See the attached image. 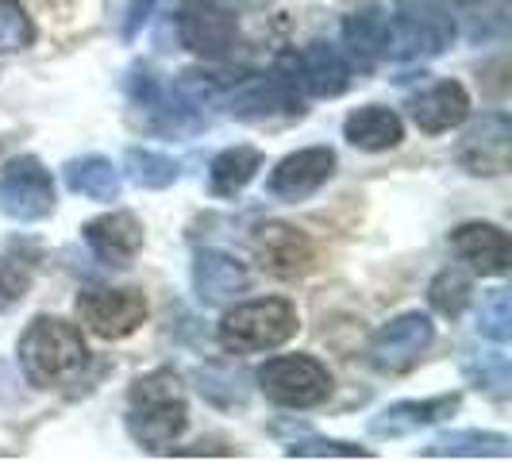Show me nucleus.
<instances>
[{"label":"nucleus","mask_w":512,"mask_h":462,"mask_svg":"<svg viewBox=\"0 0 512 462\" xmlns=\"http://www.w3.org/2000/svg\"><path fill=\"white\" fill-rule=\"evenodd\" d=\"M470 297H474V282L462 270H443L428 285V305L436 308L439 316H447V320H459L466 305H470Z\"/></svg>","instance_id":"obj_26"},{"label":"nucleus","mask_w":512,"mask_h":462,"mask_svg":"<svg viewBox=\"0 0 512 462\" xmlns=\"http://www.w3.org/2000/svg\"><path fill=\"white\" fill-rule=\"evenodd\" d=\"M35 39V27L31 16L20 0H0V54H16L27 51Z\"/></svg>","instance_id":"obj_27"},{"label":"nucleus","mask_w":512,"mask_h":462,"mask_svg":"<svg viewBox=\"0 0 512 462\" xmlns=\"http://www.w3.org/2000/svg\"><path fill=\"white\" fill-rule=\"evenodd\" d=\"M220 389H228V397L235 401V405H243V401H247L243 385H239V378H235L231 370H220V366H205V370H201V397L216 401V393H220Z\"/></svg>","instance_id":"obj_32"},{"label":"nucleus","mask_w":512,"mask_h":462,"mask_svg":"<svg viewBox=\"0 0 512 462\" xmlns=\"http://www.w3.org/2000/svg\"><path fill=\"white\" fill-rule=\"evenodd\" d=\"M58 208L51 170L35 154H16L0 170V216L16 224H39Z\"/></svg>","instance_id":"obj_7"},{"label":"nucleus","mask_w":512,"mask_h":462,"mask_svg":"<svg viewBox=\"0 0 512 462\" xmlns=\"http://www.w3.org/2000/svg\"><path fill=\"white\" fill-rule=\"evenodd\" d=\"M247 285H251V274L235 255L216 251V247L197 251V258H193V293H197L201 305H228L239 293H247Z\"/></svg>","instance_id":"obj_17"},{"label":"nucleus","mask_w":512,"mask_h":462,"mask_svg":"<svg viewBox=\"0 0 512 462\" xmlns=\"http://www.w3.org/2000/svg\"><path fill=\"white\" fill-rule=\"evenodd\" d=\"M462 370H466V378L478 385V389H486V393H497V397H505L509 393V359L501 355V351H493V355H474V359L462 362Z\"/></svg>","instance_id":"obj_28"},{"label":"nucleus","mask_w":512,"mask_h":462,"mask_svg":"<svg viewBox=\"0 0 512 462\" xmlns=\"http://www.w3.org/2000/svg\"><path fill=\"white\" fill-rule=\"evenodd\" d=\"M343 139L359 151H393L401 139H405V124L393 108H382V104H366V108H355L347 120H343Z\"/></svg>","instance_id":"obj_21"},{"label":"nucleus","mask_w":512,"mask_h":462,"mask_svg":"<svg viewBox=\"0 0 512 462\" xmlns=\"http://www.w3.org/2000/svg\"><path fill=\"white\" fill-rule=\"evenodd\" d=\"M459 405H462V393H439V397H424V401H393V405H385L370 420V436L374 439L412 436L420 428H432L439 420H447L451 412H459Z\"/></svg>","instance_id":"obj_18"},{"label":"nucleus","mask_w":512,"mask_h":462,"mask_svg":"<svg viewBox=\"0 0 512 462\" xmlns=\"http://www.w3.org/2000/svg\"><path fill=\"white\" fill-rule=\"evenodd\" d=\"M189 424V405L174 370L143 374L128 393V432L143 451H166Z\"/></svg>","instance_id":"obj_2"},{"label":"nucleus","mask_w":512,"mask_h":462,"mask_svg":"<svg viewBox=\"0 0 512 462\" xmlns=\"http://www.w3.org/2000/svg\"><path fill=\"white\" fill-rule=\"evenodd\" d=\"M258 170H262V151L255 147H228V151H220L212 158V166H208V189H212V197H239L251 181L258 178Z\"/></svg>","instance_id":"obj_23"},{"label":"nucleus","mask_w":512,"mask_h":462,"mask_svg":"<svg viewBox=\"0 0 512 462\" xmlns=\"http://www.w3.org/2000/svg\"><path fill=\"white\" fill-rule=\"evenodd\" d=\"M512 439L501 432H443L424 447V459H509Z\"/></svg>","instance_id":"obj_24"},{"label":"nucleus","mask_w":512,"mask_h":462,"mask_svg":"<svg viewBox=\"0 0 512 462\" xmlns=\"http://www.w3.org/2000/svg\"><path fill=\"white\" fill-rule=\"evenodd\" d=\"M255 258L262 262L266 274L274 278H301L312 266V243L305 239V231L289 228V224H262L255 228Z\"/></svg>","instance_id":"obj_16"},{"label":"nucleus","mask_w":512,"mask_h":462,"mask_svg":"<svg viewBox=\"0 0 512 462\" xmlns=\"http://www.w3.org/2000/svg\"><path fill=\"white\" fill-rule=\"evenodd\" d=\"M343 58L351 70H378L389 58V12L382 4H359L343 16Z\"/></svg>","instance_id":"obj_14"},{"label":"nucleus","mask_w":512,"mask_h":462,"mask_svg":"<svg viewBox=\"0 0 512 462\" xmlns=\"http://www.w3.org/2000/svg\"><path fill=\"white\" fill-rule=\"evenodd\" d=\"M512 154V120L505 112H486L478 124H470L455 147V158L474 178H501L509 170Z\"/></svg>","instance_id":"obj_12"},{"label":"nucleus","mask_w":512,"mask_h":462,"mask_svg":"<svg viewBox=\"0 0 512 462\" xmlns=\"http://www.w3.org/2000/svg\"><path fill=\"white\" fill-rule=\"evenodd\" d=\"M478 332L493 339V343H509L512 339V308H509V289H493L482 312H478Z\"/></svg>","instance_id":"obj_30"},{"label":"nucleus","mask_w":512,"mask_h":462,"mask_svg":"<svg viewBox=\"0 0 512 462\" xmlns=\"http://www.w3.org/2000/svg\"><path fill=\"white\" fill-rule=\"evenodd\" d=\"M178 43L185 51H193L197 58L220 62L235 51L239 43V20L235 12L216 4V0H185L178 8Z\"/></svg>","instance_id":"obj_9"},{"label":"nucleus","mask_w":512,"mask_h":462,"mask_svg":"<svg viewBox=\"0 0 512 462\" xmlns=\"http://www.w3.org/2000/svg\"><path fill=\"white\" fill-rule=\"evenodd\" d=\"M81 239L104 266H128L143 251V224L131 212H104L81 228Z\"/></svg>","instance_id":"obj_19"},{"label":"nucleus","mask_w":512,"mask_h":462,"mask_svg":"<svg viewBox=\"0 0 512 462\" xmlns=\"http://www.w3.org/2000/svg\"><path fill=\"white\" fill-rule=\"evenodd\" d=\"M332 178H335L332 147H305V151L285 154L282 162L270 170L266 189H270V197L297 205V201H308L312 193H320Z\"/></svg>","instance_id":"obj_13"},{"label":"nucleus","mask_w":512,"mask_h":462,"mask_svg":"<svg viewBox=\"0 0 512 462\" xmlns=\"http://www.w3.org/2000/svg\"><path fill=\"white\" fill-rule=\"evenodd\" d=\"M151 12H154V0H131L128 4V12H124V39H128V43L147 27Z\"/></svg>","instance_id":"obj_33"},{"label":"nucleus","mask_w":512,"mask_h":462,"mask_svg":"<svg viewBox=\"0 0 512 462\" xmlns=\"http://www.w3.org/2000/svg\"><path fill=\"white\" fill-rule=\"evenodd\" d=\"M131 120L154 135H193L208 124L201 108L181 93L178 85H166L151 66H135L128 77Z\"/></svg>","instance_id":"obj_5"},{"label":"nucleus","mask_w":512,"mask_h":462,"mask_svg":"<svg viewBox=\"0 0 512 462\" xmlns=\"http://www.w3.org/2000/svg\"><path fill=\"white\" fill-rule=\"evenodd\" d=\"M27 289H31V274L24 266H16L12 258H0V312L20 305L27 297Z\"/></svg>","instance_id":"obj_31"},{"label":"nucleus","mask_w":512,"mask_h":462,"mask_svg":"<svg viewBox=\"0 0 512 462\" xmlns=\"http://www.w3.org/2000/svg\"><path fill=\"white\" fill-rule=\"evenodd\" d=\"M282 66L293 74V81L301 85L305 97H316V101H332V97H343L355 81V70L351 62L343 58V51L328 43V39H312L308 47L293 54H282Z\"/></svg>","instance_id":"obj_11"},{"label":"nucleus","mask_w":512,"mask_h":462,"mask_svg":"<svg viewBox=\"0 0 512 462\" xmlns=\"http://www.w3.org/2000/svg\"><path fill=\"white\" fill-rule=\"evenodd\" d=\"M258 389L266 393V401L282 405V409H316L332 397V370L312 355H278L266 359L255 374Z\"/></svg>","instance_id":"obj_6"},{"label":"nucleus","mask_w":512,"mask_h":462,"mask_svg":"<svg viewBox=\"0 0 512 462\" xmlns=\"http://www.w3.org/2000/svg\"><path fill=\"white\" fill-rule=\"evenodd\" d=\"M301 332V316L285 297H262V301H243L224 312L216 339L228 355H258L289 343Z\"/></svg>","instance_id":"obj_3"},{"label":"nucleus","mask_w":512,"mask_h":462,"mask_svg":"<svg viewBox=\"0 0 512 462\" xmlns=\"http://www.w3.org/2000/svg\"><path fill=\"white\" fill-rule=\"evenodd\" d=\"M66 185L74 189L77 197H89L97 205H112L124 193L120 170L108 158H101V154H85V158L66 162Z\"/></svg>","instance_id":"obj_22"},{"label":"nucleus","mask_w":512,"mask_h":462,"mask_svg":"<svg viewBox=\"0 0 512 462\" xmlns=\"http://www.w3.org/2000/svg\"><path fill=\"white\" fill-rule=\"evenodd\" d=\"M436 343V324L424 312H401L389 324H382L370 347H366V362L378 374H409L416 362L428 355V347Z\"/></svg>","instance_id":"obj_8"},{"label":"nucleus","mask_w":512,"mask_h":462,"mask_svg":"<svg viewBox=\"0 0 512 462\" xmlns=\"http://www.w3.org/2000/svg\"><path fill=\"white\" fill-rule=\"evenodd\" d=\"M447 243H451L455 258L466 262L474 274H482V278H501V274H509L512 243L505 228L486 224V220H470V224H459V228L451 231Z\"/></svg>","instance_id":"obj_15"},{"label":"nucleus","mask_w":512,"mask_h":462,"mask_svg":"<svg viewBox=\"0 0 512 462\" xmlns=\"http://www.w3.org/2000/svg\"><path fill=\"white\" fill-rule=\"evenodd\" d=\"M124 170L139 189H170L181 178V166L170 154H158L151 147H131L124 154Z\"/></svg>","instance_id":"obj_25"},{"label":"nucleus","mask_w":512,"mask_h":462,"mask_svg":"<svg viewBox=\"0 0 512 462\" xmlns=\"http://www.w3.org/2000/svg\"><path fill=\"white\" fill-rule=\"evenodd\" d=\"M16 359L35 389H54V385L74 382L85 370L89 347L77 324L62 316H35L16 343Z\"/></svg>","instance_id":"obj_1"},{"label":"nucleus","mask_w":512,"mask_h":462,"mask_svg":"<svg viewBox=\"0 0 512 462\" xmlns=\"http://www.w3.org/2000/svg\"><path fill=\"white\" fill-rule=\"evenodd\" d=\"M285 459H374V451L343 439H297L285 447Z\"/></svg>","instance_id":"obj_29"},{"label":"nucleus","mask_w":512,"mask_h":462,"mask_svg":"<svg viewBox=\"0 0 512 462\" xmlns=\"http://www.w3.org/2000/svg\"><path fill=\"white\" fill-rule=\"evenodd\" d=\"M412 124L428 135H443V131L459 128L462 120L470 116V97L459 81H436L424 93H416L409 101Z\"/></svg>","instance_id":"obj_20"},{"label":"nucleus","mask_w":512,"mask_h":462,"mask_svg":"<svg viewBox=\"0 0 512 462\" xmlns=\"http://www.w3.org/2000/svg\"><path fill=\"white\" fill-rule=\"evenodd\" d=\"M147 297L139 289H85L77 293V316L97 339H128L147 324Z\"/></svg>","instance_id":"obj_10"},{"label":"nucleus","mask_w":512,"mask_h":462,"mask_svg":"<svg viewBox=\"0 0 512 462\" xmlns=\"http://www.w3.org/2000/svg\"><path fill=\"white\" fill-rule=\"evenodd\" d=\"M455 43V12L443 0H397L389 16V58L432 62Z\"/></svg>","instance_id":"obj_4"}]
</instances>
